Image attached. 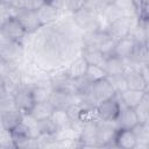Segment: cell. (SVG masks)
<instances>
[{
  "mask_svg": "<svg viewBox=\"0 0 149 149\" xmlns=\"http://www.w3.org/2000/svg\"><path fill=\"white\" fill-rule=\"evenodd\" d=\"M37 36L34 42L35 54L44 62H55L62 59L66 54L70 42L68 35L59 29V26L55 23L43 26L36 31Z\"/></svg>",
  "mask_w": 149,
  "mask_h": 149,
  "instance_id": "obj_1",
  "label": "cell"
},
{
  "mask_svg": "<svg viewBox=\"0 0 149 149\" xmlns=\"http://www.w3.org/2000/svg\"><path fill=\"white\" fill-rule=\"evenodd\" d=\"M83 47H92L99 49L105 56L111 55L115 44V40L108 34L98 30H88L83 35Z\"/></svg>",
  "mask_w": 149,
  "mask_h": 149,
  "instance_id": "obj_2",
  "label": "cell"
},
{
  "mask_svg": "<svg viewBox=\"0 0 149 149\" xmlns=\"http://www.w3.org/2000/svg\"><path fill=\"white\" fill-rule=\"evenodd\" d=\"M28 34L24 31L20 22L14 17H9L0 27V45L9 42H21L26 38Z\"/></svg>",
  "mask_w": 149,
  "mask_h": 149,
  "instance_id": "obj_3",
  "label": "cell"
},
{
  "mask_svg": "<svg viewBox=\"0 0 149 149\" xmlns=\"http://www.w3.org/2000/svg\"><path fill=\"white\" fill-rule=\"evenodd\" d=\"M98 14L99 13H97V10L87 1H85L84 6L81 8H79L78 10L72 13V20L78 28H80L85 31H88V30L94 29Z\"/></svg>",
  "mask_w": 149,
  "mask_h": 149,
  "instance_id": "obj_4",
  "label": "cell"
},
{
  "mask_svg": "<svg viewBox=\"0 0 149 149\" xmlns=\"http://www.w3.org/2000/svg\"><path fill=\"white\" fill-rule=\"evenodd\" d=\"M13 8V16L20 22L22 28L28 35L35 34L41 27V22L38 20L37 13L34 9H22V8Z\"/></svg>",
  "mask_w": 149,
  "mask_h": 149,
  "instance_id": "obj_5",
  "label": "cell"
},
{
  "mask_svg": "<svg viewBox=\"0 0 149 149\" xmlns=\"http://www.w3.org/2000/svg\"><path fill=\"white\" fill-rule=\"evenodd\" d=\"M24 55L21 42H9L0 45V61L7 66H17Z\"/></svg>",
  "mask_w": 149,
  "mask_h": 149,
  "instance_id": "obj_6",
  "label": "cell"
},
{
  "mask_svg": "<svg viewBox=\"0 0 149 149\" xmlns=\"http://www.w3.org/2000/svg\"><path fill=\"white\" fill-rule=\"evenodd\" d=\"M86 93H88V95L98 105L99 102L114 97L115 95V90L112 86L109 79L107 77H105L102 79H99L97 81L91 83V85L88 87V91Z\"/></svg>",
  "mask_w": 149,
  "mask_h": 149,
  "instance_id": "obj_7",
  "label": "cell"
},
{
  "mask_svg": "<svg viewBox=\"0 0 149 149\" xmlns=\"http://www.w3.org/2000/svg\"><path fill=\"white\" fill-rule=\"evenodd\" d=\"M121 109V102L115 93L114 97L99 102L95 107V114L99 120L102 121H115Z\"/></svg>",
  "mask_w": 149,
  "mask_h": 149,
  "instance_id": "obj_8",
  "label": "cell"
},
{
  "mask_svg": "<svg viewBox=\"0 0 149 149\" xmlns=\"http://www.w3.org/2000/svg\"><path fill=\"white\" fill-rule=\"evenodd\" d=\"M13 99H14L15 107L19 108L21 112H23L24 114H29L33 106L35 105L31 87L26 83L21 84L13 92Z\"/></svg>",
  "mask_w": 149,
  "mask_h": 149,
  "instance_id": "obj_9",
  "label": "cell"
},
{
  "mask_svg": "<svg viewBox=\"0 0 149 149\" xmlns=\"http://www.w3.org/2000/svg\"><path fill=\"white\" fill-rule=\"evenodd\" d=\"M118 130L115 121H102L98 120L97 126V146L108 147L113 146V139ZM114 147V146H113Z\"/></svg>",
  "mask_w": 149,
  "mask_h": 149,
  "instance_id": "obj_10",
  "label": "cell"
},
{
  "mask_svg": "<svg viewBox=\"0 0 149 149\" xmlns=\"http://www.w3.org/2000/svg\"><path fill=\"white\" fill-rule=\"evenodd\" d=\"M98 118L84 121L83 129L79 134V142L81 148H93L97 146V126Z\"/></svg>",
  "mask_w": 149,
  "mask_h": 149,
  "instance_id": "obj_11",
  "label": "cell"
},
{
  "mask_svg": "<svg viewBox=\"0 0 149 149\" xmlns=\"http://www.w3.org/2000/svg\"><path fill=\"white\" fill-rule=\"evenodd\" d=\"M123 77L126 80L127 88L130 90H137V91H147L148 88V81L143 78L141 72L135 66H126V70L123 72Z\"/></svg>",
  "mask_w": 149,
  "mask_h": 149,
  "instance_id": "obj_12",
  "label": "cell"
},
{
  "mask_svg": "<svg viewBox=\"0 0 149 149\" xmlns=\"http://www.w3.org/2000/svg\"><path fill=\"white\" fill-rule=\"evenodd\" d=\"M113 146L121 149H135L136 137L132 129L118 128L113 139Z\"/></svg>",
  "mask_w": 149,
  "mask_h": 149,
  "instance_id": "obj_13",
  "label": "cell"
},
{
  "mask_svg": "<svg viewBox=\"0 0 149 149\" xmlns=\"http://www.w3.org/2000/svg\"><path fill=\"white\" fill-rule=\"evenodd\" d=\"M135 45H136V43L129 36L122 37V38L115 41L114 48L112 50V55H114V56H116L123 61H127L132 56Z\"/></svg>",
  "mask_w": 149,
  "mask_h": 149,
  "instance_id": "obj_14",
  "label": "cell"
},
{
  "mask_svg": "<svg viewBox=\"0 0 149 149\" xmlns=\"http://www.w3.org/2000/svg\"><path fill=\"white\" fill-rule=\"evenodd\" d=\"M115 123L118 128H125V129H132L134 126H136L139 123V120L134 108L121 105V109L115 120Z\"/></svg>",
  "mask_w": 149,
  "mask_h": 149,
  "instance_id": "obj_15",
  "label": "cell"
},
{
  "mask_svg": "<svg viewBox=\"0 0 149 149\" xmlns=\"http://www.w3.org/2000/svg\"><path fill=\"white\" fill-rule=\"evenodd\" d=\"M126 61L114 56V55H107L106 58H105V62H104V65H102V69L106 73L107 77H111V76H116V74H121L125 72L126 70Z\"/></svg>",
  "mask_w": 149,
  "mask_h": 149,
  "instance_id": "obj_16",
  "label": "cell"
},
{
  "mask_svg": "<svg viewBox=\"0 0 149 149\" xmlns=\"http://www.w3.org/2000/svg\"><path fill=\"white\" fill-rule=\"evenodd\" d=\"M147 91H137V90H130V88H126L125 91L116 93L121 105L130 107V108H135L141 100L143 99V97L146 95Z\"/></svg>",
  "mask_w": 149,
  "mask_h": 149,
  "instance_id": "obj_17",
  "label": "cell"
},
{
  "mask_svg": "<svg viewBox=\"0 0 149 149\" xmlns=\"http://www.w3.org/2000/svg\"><path fill=\"white\" fill-rule=\"evenodd\" d=\"M23 115L24 113L21 112L19 108L14 107V108H10L3 113L0 114V119H1V122H2V126L6 130H12L14 129L16 126H19L22 121H23Z\"/></svg>",
  "mask_w": 149,
  "mask_h": 149,
  "instance_id": "obj_18",
  "label": "cell"
},
{
  "mask_svg": "<svg viewBox=\"0 0 149 149\" xmlns=\"http://www.w3.org/2000/svg\"><path fill=\"white\" fill-rule=\"evenodd\" d=\"M36 13H37V16H38V20H40L42 27L55 23L59 15L58 9L48 2H44L41 7H38L36 9Z\"/></svg>",
  "mask_w": 149,
  "mask_h": 149,
  "instance_id": "obj_19",
  "label": "cell"
},
{
  "mask_svg": "<svg viewBox=\"0 0 149 149\" xmlns=\"http://www.w3.org/2000/svg\"><path fill=\"white\" fill-rule=\"evenodd\" d=\"M74 101V94L63 92L59 90H52L49 97V102L54 108H63L65 109L70 104Z\"/></svg>",
  "mask_w": 149,
  "mask_h": 149,
  "instance_id": "obj_20",
  "label": "cell"
},
{
  "mask_svg": "<svg viewBox=\"0 0 149 149\" xmlns=\"http://www.w3.org/2000/svg\"><path fill=\"white\" fill-rule=\"evenodd\" d=\"M136 137V148H148L149 147V122H139L132 128Z\"/></svg>",
  "mask_w": 149,
  "mask_h": 149,
  "instance_id": "obj_21",
  "label": "cell"
},
{
  "mask_svg": "<svg viewBox=\"0 0 149 149\" xmlns=\"http://www.w3.org/2000/svg\"><path fill=\"white\" fill-rule=\"evenodd\" d=\"M81 57L87 62V64L98 65V66H101V68H102L105 58H106V56L99 49L92 48V47H83Z\"/></svg>",
  "mask_w": 149,
  "mask_h": 149,
  "instance_id": "obj_22",
  "label": "cell"
},
{
  "mask_svg": "<svg viewBox=\"0 0 149 149\" xmlns=\"http://www.w3.org/2000/svg\"><path fill=\"white\" fill-rule=\"evenodd\" d=\"M54 111L52 105L49 102V100L45 101H37L35 102V105L33 106L31 111H30V115L35 119V120H41V119H45V118H50L51 113Z\"/></svg>",
  "mask_w": 149,
  "mask_h": 149,
  "instance_id": "obj_23",
  "label": "cell"
},
{
  "mask_svg": "<svg viewBox=\"0 0 149 149\" xmlns=\"http://www.w3.org/2000/svg\"><path fill=\"white\" fill-rule=\"evenodd\" d=\"M87 62L80 56L79 58L74 59L70 65L69 68L65 70L66 74L72 78V79H77V78H81L84 77L85 72H86V69H87Z\"/></svg>",
  "mask_w": 149,
  "mask_h": 149,
  "instance_id": "obj_24",
  "label": "cell"
},
{
  "mask_svg": "<svg viewBox=\"0 0 149 149\" xmlns=\"http://www.w3.org/2000/svg\"><path fill=\"white\" fill-rule=\"evenodd\" d=\"M50 118H51V120L54 121V123L56 125V127L58 129H63V128L70 127L71 119L68 115L66 111L63 109V108H54Z\"/></svg>",
  "mask_w": 149,
  "mask_h": 149,
  "instance_id": "obj_25",
  "label": "cell"
},
{
  "mask_svg": "<svg viewBox=\"0 0 149 149\" xmlns=\"http://www.w3.org/2000/svg\"><path fill=\"white\" fill-rule=\"evenodd\" d=\"M101 15L112 24L113 22L118 21L119 19H121L122 16H125L123 12L115 5V3H112V5H108L106 6L102 10H101Z\"/></svg>",
  "mask_w": 149,
  "mask_h": 149,
  "instance_id": "obj_26",
  "label": "cell"
},
{
  "mask_svg": "<svg viewBox=\"0 0 149 149\" xmlns=\"http://www.w3.org/2000/svg\"><path fill=\"white\" fill-rule=\"evenodd\" d=\"M148 102H149V97H148V93H146V95L143 97L141 102L134 108V111L137 115V120L141 123L149 122V105H148Z\"/></svg>",
  "mask_w": 149,
  "mask_h": 149,
  "instance_id": "obj_27",
  "label": "cell"
},
{
  "mask_svg": "<svg viewBox=\"0 0 149 149\" xmlns=\"http://www.w3.org/2000/svg\"><path fill=\"white\" fill-rule=\"evenodd\" d=\"M107 77L104 69L101 66H98V65H87V69H86V72L84 74V78L90 81V83H93V81H97L99 79H102Z\"/></svg>",
  "mask_w": 149,
  "mask_h": 149,
  "instance_id": "obj_28",
  "label": "cell"
},
{
  "mask_svg": "<svg viewBox=\"0 0 149 149\" xmlns=\"http://www.w3.org/2000/svg\"><path fill=\"white\" fill-rule=\"evenodd\" d=\"M36 127L38 134H56L58 128L51 120V118H45L41 120H36Z\"/></svg>",
  "mask_w": 149,
  "mask_h": 149,
  "instance_id": "obj_29",
  "label": "cell"
},
{
  "mask_svg": "<svg viewBox=\"0 0 149 149\" xmlns=\"http://www.w3.org/2000/svg\"><path fill=\"white\" fill-rule=\"evenodd\" d=\"M45 0H16L15 3L12 7L15 8H22V9H34L36 10L38 7H41Z\"/></svg>",
  "mask_w": 149,
  "mask_h": 149,
  "instance_id": "obj_30",
  "label": "cell"
},
{
  "mask_svg": "<svg viewBox=\"0 0 149 149\" xmlns=\"http://www.w3.org/2000/svg\"><path fill=\"white\" fill-rule=\"evenodd\" d=\"M112 84V86L114 87L115 90V93H120L122 91H125L127 88V85H126V80H125V77H123V73L121 74H116V76H111V77H107Z\"/></svg>",
  "mask_w": 149,
  "mask_h": 149,
  "instance_id": "obj_31",
  "label": "cell"
},
{
  "mask_svg": "<svg viewBox=\"0 0 149 149\" xmlns=\"http://www.w3.org/2000/svg\"><path fill=\"white\" fill-rule=\"evenodd\" d=\"M15 105H14V99H13V94L12 93H3L0 95V114L10 109V108H14Z\"/></svg>",
  "mask_w": 149,
  "mask_h": 149,
  "instance_id": "obj_32",
  "label": "cell"
},
{
  "mask_svg": "<svg viewBox=\"0 0 149 149\" xmlns=\"http://www.w3.org/2000/svg\"><path fill=\"white\" fill-rule=\"evenodd\" d=\"M86 0H64L63 3V8L64 10L69 12V13H74L76 10H78L79 8H81L84 6Z\"/></svg>",
  "mask_w": 149,
  "mask_h": 149,
  "instance_id": "obj_33",
  "label": "cell"
},
{
  "mask_svg": "<svg viewBox=\"0 0 149 149\" xmlns=\"http://www.w3.org/2000/svg\"><path fill=\"white\" fill-rule=\"evenodd\" d=\"M0 148H15L12 135L9 130L3 129L0 133Z\"/></svg>",
  "mask_w": 149,
  "mask_h": 149,
  "instance_id": "obj_34",
  "label": "cell"
},
{
  "mask_svg": "<svg viewBox=\"0 0 149 149\" xmlns=\"http://www.w3.org/2000/svg\"><path fill=\"white\" fill-rule=\"evenodd\" d=\"M13 16V8L12 6H7L3 3H0V27Z\"/></svg>",
  "mask_w": 149,
  "mask_h": 149,
  "instance_id": "obj_35",
  "label": "cell"
},
{
  "mask_svg": "<svg viewBox=\"0 0 149 149\" xmlns=\"http://www.w3.org/2000/svg\"><path fill=\"white\" fill-rule=\"evenodd\" d=\"M6 92H7V90H6L5 79H3V77H1V76H0V95H1V94H3V93H6Z\"/></svg>",
  "mask_w": 149,
  "mask_h": 149,
  "instance_id": "obj_36",
  "label": "cell"
},
{
  "mask_svg": "<svg viewBox=\"0 0 149 149\" xmlns=\"http://www.w3.org/2000/svg\"><path fill=\"white\" fill-rule=\"evenodd\" d=\"M16 0H0V3H3V5H7V6H13L15 3Z\"/></svg>",
  "mask_w": 149,
  "mask_h": 149,
  "instance_id": "obj_37",
  "label": "cell"
},
{
  "mask_svg": "<svg viewBox=\"0 0 149 149\" xmlns=\"http://www.w3.org/2000/svg\"><path fill=\"white\" fill-rule=\"evenodd\" d=\"M5 128H3V126H2V122H1V119H0V133Z\"/></svg>",
  "mask_w": 149,
  "mask_h": 149,
  "instance_id": "obj_38",
  "label": "cell"
}]
</instances>
